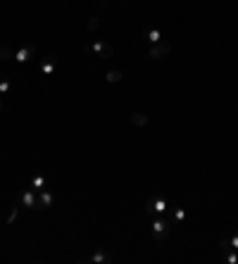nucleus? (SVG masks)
<instances>
[{"instance_id": "obj_5", "label": "nucleus", "mask_w": 238, "mask_h": 264, "mask_svg": "<svg viewBox=\"0 0 238 264\" xmlns=\"http://www.w3.org/2000/svg\"><path fill=\"white\" fill-rule=\"evenodd\" d=\"M88 53H93V55H100L103 60H107V57H112V46H107L105 41H91V46H88Z\"/></svg>"}, {"instance_id": "obj_2", "label": "nucleus", "mask_w": 238, "mask_h": 264, "mask_svg": "<svg viewBox=\"0 0 238 264\" xmlns=\"http://www.w3.org/2000/svg\"><path fill=\"white\" fill-rule=\"evenodd\" d=\"M174 226V221L172 219H162V216H153V238L155 240H165L169 236V231Z\"/></svg>"}, {"instance_id": "obj_6", "label": "nucleus", "mask_w": 238, "mask_h": 264, "mask_svg": "<svg viewBox=\"0 0 238 264\" xmlns=\"http://www.w3.org/2000/svg\"><path fill=\"white\" fill-rule=\"evenodd\" d=\"M34 55H36V46H31V43H29V46H22L19 50H14V62H17V64H24V62L31 60Z\"/></svg>"}, {"instance_id": "obj_8", "label": "nucleus", "mask_w": 238, "mask_h": 264, "mask_svg": "<svg viewBox=\"0 0 238 264\" xmlns=\"http://www.w3.org/2000/svg\"><path fill=\"white\" fill-rule=\"evenodd\" d=\"M55 69H58V57L48 55V57H43V60H41V72H43V76H53V74H55Z\"/></svg>"}, {"instance_id": "obj_20", "label": "nucleus", "mask_w": 238, "mask_h": 264, "mask_svg": "<svg viewBox=\"0 0 238 264\" xmlns=\"http://www.w3.org/2000/svg\"><path fill=\"white\" fill-rule=\"evenodd\" d=\"M0 107H2V96H0Z\"/></svg>"}, {"instance_id": "obj_12", "label": "nucleus", "mask_w": 238, "mask_h": 264, "mask_svg": "<svg viewBox=\"0 0 238 264\" xmlns=\"http://www.w3.org/2000/svg\"><path fill=\"white\" fill-rule=\"evenodd\" d=\"M0 62H5V64L14 62V50L7 48V46H0Z\"/></svg>"}, {"instance_id": "obj_16", "label": "nucleus", "mask_w": 238, "mask_h": 264, "mask_svg": "<svg viewBox=\"0 0 238 264\" xmlns=\"http://www.w3.org/2000/svg\"><path fill=\"white\" fill-rule=\"evenodd\" d=\"M222 245H226V248H231V250H238V231L231 236V238H224L222 240Z\"/></svg>"}, {"instance_id": "obj_13", "label": "nucleus", "mask_w": 238, "mask_h": 264, "mask_svg": "<svg viewBox=\"0 0 238 264\" xmlns=\"http://www.w3.org/2000/svg\"><path fill=\"white\" fill-rule=\"evenodd\" d=\"M169 212H172L169 219H172L174 224H181V221L186 219V210H181V207H169Z\"/></svg>"}, {"instance_id": "obj_11", "label": "nucleus", "mask_w": 238, "mask_h": 264, "mask_svg": "<svg viewBox=\"0 0 238 264\" xmlns=\"http://www.w3.org/2000/svg\"><path fill=\"white\" fill-rule=\"evenodd\" d=\"M31 188H34V191H43V188H48L46 176H43V174H34V176H31Z\"/></svg>"}, {"instance_id": "obj_3", "label": "nucleus", "mask_w": 238, "mask_h": 264, "mask_svg": "<svg viewBox=\"0 0 238 264\" xmlns=\"http://www.w3.org/2000/svg\"><path fill=\"white\" fill-rule=\"evenodd\" d=\"M17 205L24 207V210H34V212H38V191H34V188H24V191L17 195Z\"/></svg>"}, {"instance_id": "obj_4", "label": "nucleus", "mask_w": 238, "mask_h": 264, "mask_svg": "<svg viewBox=\"0 0 238 264\" xmlns=\"http://www.w3.org/2000/svg\"><path fill=\"white\" fill-rule=\"evenodd\" d=\"M169 53H172V46H169L167 41H160V43L150 46V50H148V57H150V60H162V57H167Z\"/></svg>"}, {"instance_id": "obj_1", "label": "nucleus", "mask_w": 238, "mask_h": 264, "mask_svg": "<svg viewBox=\"0 0 238 264\" xmlns=\"http://www.w3.org/2000/svg\"><path fill=\"white\" fill-rule=\"evenodd\" d=\"M169 207H172V205H169L165 193H155V195H150V200H148V205H145V212H148L150 216H162Z\"/></svg>"}, {"instance_id": "obj_19", "label": "nucleus", "mask_w": 238, "mask_h": 264, "mask_svg": "<svg viewBox=\"0 0 238 264\" xmlns=\"http://www.w3.org/2000/svg\"><path fill=\"white\" fill-rule=\"evenodd\" d=\"M88 29H91V31H95V29H98V17H93V19L88 22Z\"/></svg>"}, {"instance_id": "obj_7", "label": "nucleus", "mask_w": 238, "mask_h": 264, "mask_svg": "<svg viewBox=\"0 0 238 264\" xmlns=\"http://www.w3.org/2000/svg\"><path fill=\"white\" fill-rule=\"evenodd\" d=\"M53 205H55V195H53V191H48V188L38 191V210H50Z\"/></svg>"}, {"instance_id": "obj_14", "label": "nucleus", "mask_w": 238, "mask_h": 264, "mask_svg": "<svg viewBox=\"0 0 238 264\" xmlns=\"http://www.w3.org/2000/svg\"><path fill=\"white\" fill-rule=\"evenodd\" d=\"M222 252H224V260L229 264H238V250H231V248L222 245Z\"/></svg>"}, {"instance_id": "obj_9", "label": "nucleus", "mask_w": 238, "mask_h": 264, "mask_svg": "<svg viewBox=\"0 0 238 264\" xmlns=\"http://www.w3.org/2000/svg\"><path fill=\"white\" fill-rule=\"evenodd\" d=\"M88 262L93 264H105V262H112V257L110 255H105V250H95L91 257H88Z\"/></svg>"}, {"instance_id": "obj_17", "label": "nucleus", "mask_w": 238, "mask_h": 264, "mask_svg": "<svg viewBox=\"0 0 238 264\" xmlns=\"http://www.w3.org/2000/svg\"><path fill=\"white\" fill-rule=\"evenodd\" d=\"M131 121H133L136 126H145V124H148V117L141 114V112H133V114H131Z\"/></svg>"}, {"instance_id": "obj_10", "label": "nucleus", "mask_w": 238, "mask_h": 264, "mask_svg": "<svg viewBox=\"0 0 238 264\" xmlns=\"http://www.w3.org/2000/svg\"><path fill=\"white\" fill-rule=\"evenodd\" d=\"M145 38L150 41V46H155V43H160V41H162V31H160L157 26H150V29L145 31Z\"/></svg>"}, {"instance_id": "obj_18", "label": "nucleus", "mask_w": 238, "mask_h": 264, "mask_svg": "<svg viewBox=\"0 0 238 264\" xmlns=\"http://www.w3.org/2000/svg\"><path fill=\"white\" fill-rule=\"evenodd\" d=\"M107 81H110V84H119V81H121V72H119V69H110V72H107Z\"/></svg>"}, {"instance_id": "obj_15", "label": "nucleus", "mask_w": 238, "mask_h": 264, "mask_svg": "<svg viewBox=\"0 0 238 264\" xmlns=\"http://www.w3.org/2000/svg\"><path fill=\"white\" fill-rule=\"evenodd\" d=\"M10 91H12V81H10V76L0 79V96H7Z\"/></svg>"}]
</instances>
